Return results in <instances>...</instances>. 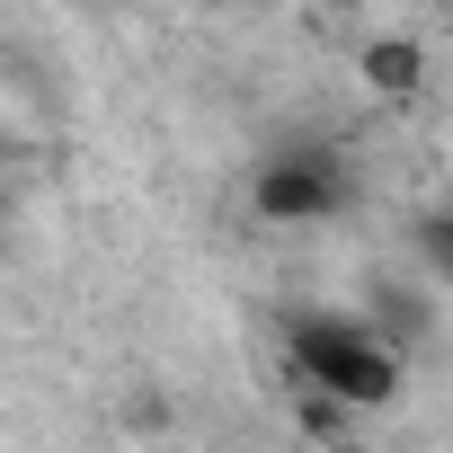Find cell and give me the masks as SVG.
I'll return each mask as SVG.
<instances>
[{"label":"cell","instance_id":"3957f363","mask_svg":"<svg viewBox=\"0 0 453 453\" xmlns=\"http://www.w3.org/2000/svg\"><path fill=\"white\" fill-rule=\"evenodd\" d=\"M365 329L400 356V347H418L426 329H435V285H409V276H382L373 285V311H365Z\"/></svg>","mask_w":453,"mask_h":453},{"label":"cell","instance_id":"7a4b0ae2","mask_svg":"<svg viewBox=\"0 0 453 453\" xmlns=\"http://www.w3.org/2000/svg\"><path fill=\"white\" fill-rule=\"evenodd\" d=\"M356 204V169L338 142H285L250 169V213L258 222H329Z\"/></svg>","mask_w":453,"mask_h":453},{"label":"cell","instance_id":"6da1fadb","mask_svg":"<svg viewBox=\"0 0 453 453\" xmlns=\"http://www.w3.org/2000/svg\"><path fill=\"white\" fill-rule=\"evenodd\" d=\"M285 356H294L303 391H320V400H338V409H391L400 382H409V365H400L356 311H294V320H285Z\"/></svg>","mask_w":453,"mask_h":453},{"label":"cell","instance_id":"5b68a950","mask_svg":"<svg viewBox=\"0 0 453 453\" xmlns=\"http://www.w3.org/2000/svg\"><path fill=\"white\" fill-rule=\"evenodd\" d=\"M347 453H356V444H347Z\"/></svg>","mask_w":453,"mask_h":453},{"label":"cell","instance_id":"277c9868","mask_svg":"<svg viewBox=\"0 0 453 453\" xmlns=\"http://www.w3.org/2000/svg\"><path fill=\"white\" fill-rule=\"evenodd\" d=\"M356 72H365L373 98H418V89H426V45H418V36H373Z\"/></svg>","mask_w":453,"mask_h":453}]
</instances>
